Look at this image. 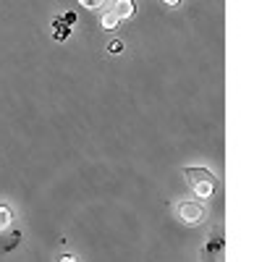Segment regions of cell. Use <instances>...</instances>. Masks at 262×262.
Returning <instances> with one entry per match:
<instances>
[{"instance_id": "obj_1", "label": "cell", "mask_w": 262, "mask_h": 262, "mask_svg": "<svg viewBox=\"0 0 262 262\" xmlns=\"http://www.w3.org/2000/svg\"><path fill=\"white\" fill-rule=\"evenodd\" d=\"M184 176H186V184H189V189L196 200H210L217 189L215 173L207 170V168H191L189 165V168H184Z\"/></svg>"}, {"instance_id": "obj_2", "label": "cell", "mask_w": 262, "mask_h": 262, "mask_svg": "<svg viewBox=\"0 0 262 262\" xmlns=\"http://www.w3.org/2000/svg\"><path fill=\"white\" fill-rule=\"evenodd\" d=\"M0 242H6L8 249L18 247V231H13V210L8 205H0ZM3 252V244H0Z\"/></svg>"}, {"instance_id": "obj_3", "label": "cell", "mask_w": 262, "mask_h": 262, "mask_svg": "<svg viewBox=\"0 0 262 262\" xmlns=\"http://www.w3.org/2000/svg\"><path fill=\"white\" fill-rule=\"evenodd\" d=\"M179 217L186 223V226H200L205 221V205L200 200H184L179 207H176Z\"/></svg>"}, {"instance_id": "obj_4", "label": "cell", "mask_w": 262, "mask_h": 262, "mask_svg": "<svg viewBox=\"0 0 262 262\" xmlns=\"http://www.w3.org/2000/svg\"><path fill=\"white\" fill-rule=\"evenodd\" d=\"M113 11L121 16V21H126V18H131V16L137 13V3H134V0H116Z\"/></svg>"}, {"instance_id": "obj_5", "label": "cell", "mask_w": 262, "mask_h": 262, "mask_svg": "<svg viewBox=\"0 0 262 262\" xmlns=\"http://www.w3.org/2000/svg\"><path fill=\"white\" fill-rule=\"evenodd\" d=\"M118 24H121V16H118L116 11H105V13L100 16V27L107 29V32H113Z\"/></svg>"}, {"instance_id": "obj_6", "label": "cell", "mask_w": 262, "mask_h": 262, "mask_svg": "<svg viewBox=\"0 0 262 262\" xmlns=\"http://www.w3.org/2000/svg\"><path fill=\"white\" fill-rule=\"evenodd\" d=\"M53 37L55 39H66V37H69V27H66V21H63V24H60V21L53 24Z\"/></svg>"}, {"instance_id": "obj_7", "label": "cell", "mask_w": 262, "mask_h": 262, "mask_svg": "<svg viewBox=\"0 0 262 262\" xmlns=\"http://www.w3.org/2000/svg\"><path fill=\"white\" fill-rule=\"evenodd\" d=\"M105 3H107V0H79V6L86 8V11H100Z\"/></svg>"}, {"instance_id": "obj_8", "label": "cell", "mask_w": 262, "mask_h": 262, "mask_svg": "<svg viewBox=\"0 0 262 262\" xmlns=\"http://www.w3.org/2000/svg\"><path fill=\"white\" fill-rule=\"evenodd\" d=\"M107 50H111L113 55H118V53H123V42L121 39H113L111 45H107Z\"/></svg>"}, {"instance_id": "obj_9", "label": "cell", "mask_w": 262, "mask_h": 262, "mask_svg": "<svg viewBox=\"0 0 262 262\" xmlns=\"http://www.w3.org/2000/svg\"><path fill=\"white\" fill-rule=\"evenodd\" d=\"M160 3H163V6H168V8H176V6L181 3V0H160Z\"/></svg>"}, {"instance_id": "obj_10", "label": "cell", "mask_w": 262, "mask_h": 262, "mask_svg": "<svg viewBox=\"0 0 262 262\" xmlns=\"http://www.w3.org/2000/svg\"><path fill=\"white\" fill-rule=\"evenodd\" d=\"M63 21H66V24H74L76 16H74V13H66V16H63Z\"/></svg>"}, {"instance_id": "obj_11", "label": "cell", "mask_w": 262, "mask_h": 262, "mask_svg": "<svg viewBox=\"0 0 262 262\" xmlns=\"http://www.w3.org/2000/svg\"><path fill=\"white\" fill-rule=\"evenodd\" d=\"M58 262H76V257H71V254H63Z\"/></svg>"}]
</instances>
